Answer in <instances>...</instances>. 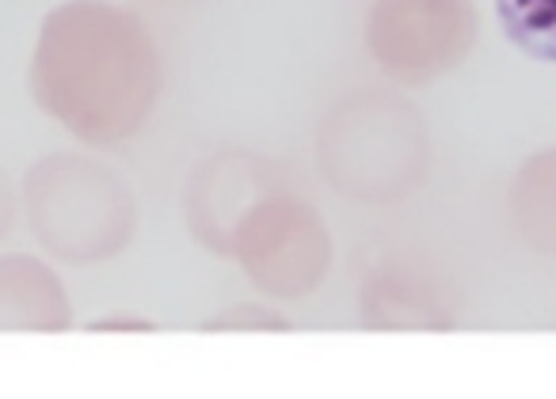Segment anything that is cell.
I'll return each mask as SVG.
<instances>
[{
  "label": "cell",
  "instance_id": "277c9868",
  "mask_svg": "<svg viewBox=\"0 0 556 399\" xmlns=\"http://www.w3.org/2000/svg\"><path fill=\"white\" fill-rule=\"evenodd\" d=\"M222 255L240 262L255 289L278 300H298L325 282L332 267V236L309 202L267 186L225 232Z\"/></svg>",
  "mask_w": 556,
  "mask_h": 399
},
{
  "label": "cell",
  "instance_id": "8992f818",
  "mask_svg": "<svg viewBox=\"0 0 556 399\" xmlns=\"http://www.w3.org/2000/svg\"><path fill=\"white\" fill-rule=\"evenodd\" d=\"M73 305L58 274L31 255L0 259V331H65Z\"/></svg>",
  "mask_w": 556,
  "mask_h": 399
},
{
  "label": "cell",
  "instance_id": "52a82bcc",
  "mask_svg": "<svg viewBox=\"0 0 556 399\" xmlns=\"http://www.w3.org/2000/svg\"><path fill=\"white\" fill-rule=\"evenodd\" d=\"M510 224L530 252L556 259V149L518 168L510 183Z\"/></svg>",
  "mask_w": 556,
  "mask_h": 399
},
{
  "label": "cell",
  "instance_id": "9c48e42d",
  "mask_svg": "<svg viewBox=\"0 0 556 399\" xmlns=\"http://www.w3.org/2000/svg\"><path fill=\"white\" fill-rule=\"evenodd\" d=\"M500 20L518 50L556 62V0H500Z\"/></svg>",
  "mask_w": 556,
  "mask_h": 399
},
{
  "label": "cell",
  "instance_id": "30bf717a",
  "mask_svg": "<svg viewBox=\"0 0 556 399\" xmlns=\"http://www.w3.org/2000/svg\"><path fill=\"white\" fill-rule=\"evenodd\" d=\"M12 217H16V198H12V186L0 171V240L12 232Z\"/></svg>",
  "mask_w": 556,
  "mask_h": 399
},
{
  "label": "cell",
  "instance_id": "6da1fadb",
  "mask_svg": "<svg viewBox=\"0 0 556 399\" xmlns=\"http://www.w3.org/2000/svg\"><path fill=\"white\" fill-rule=\"evenodd\" d=\"M31 95L88 145L130 141L161 95V57L130 12L73 0L47 16L31 57Z\"/></svg>",
  "mask_w": 556,
  "mask_h": 399
},
{
  "label": "cell",
  "instance_id": "3957f363",
  "mask_svg": "<svg viewBox=\"0 0 556 399\" xmlns=\"http://www.w3.org/2000/svg\"><path fill=\"white\" fill-rule=\"evenodd\" d=\"M317 164L348 198L396 202L431 171V138L419 111L396 95H355L320 126Z\"/></svg>",
  "mask_w": 556,
  "mask_h": 399
},
{
  "label": "cell",
  "instance_id": "7a4b0ae2",
  "mask_svg": "<svg viewBox=\"0 0 556 399\" xmlns=\"http://www.w3.org/2000/svg\"><path fill=\"white\" fill-rule=\"evenodd\" d=\"M27 221L42 247L70 267H92L123 255L138 229L134 191L108 164L58 153L24 179Z\"/></svg>",
  "mask_w": 556,
  "mask_h": 399
},
{
  "label": "cell",
  "instance_id": "ba28073f",
  "mask_svg": "<svg viewBox=\"0 0 556 399\" xmlns=\"http://www.w3.org/2000/svg\"><path fill=\"white\" fill-rule=\"evenodd\" d=\"M363 312L366 323H374V327H434V323H446V308L434 300L431 285L416 282L404 270H386L378 278H366Z\"/></svg>",
  "mask_w": 556,
  "mask_h": 399
},
{
  "label": "cell",
  "instance_id": "5b68a950",
  "mask_svg": "<svg viewBox=\"0 0 556 399\" xmlns=\"http://www.w3.org/2000/svg\"><path fill=\"white\" fill-rule=\"evenodd\" d=\"M477 42L472 0H374L366 50L401 85L446 77Z\"/></svg>",
  "mask_w": 556,
  "mask_h": 399
}]
</instances>
